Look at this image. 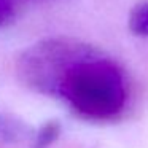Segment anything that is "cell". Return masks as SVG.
<instances>
[{
  "label": "cell",
  "mask_w": 148,
  "mask_h": 148,
  "mask_svg": "<svg viewBox=\"0 0 148 148\" xmlns=\"http://www.w3.org/2000/svg\"><path fill=\"white\" fill-rule=\"evenodd\" d=\"M58 97L86 118H113L126 103L124 75L115 61L94 49L67 70Z\"/></svg>",
  "instance_id": "obj_1"
},
{
  "label": "cell",
  "mask_w": 148,
  "mask_h": 148,
  "mask_svg": "<svg viewBox=\"0 0 148 148\" xmlns=\"http://www.w3.org/2000/svg\"><path fill=\"white\" fill-rule=\"evenodd\" d=\"M94 46L69 37H51L34 43L18 59V77L29 89L45 96H58L67 70Z\"/></svg>",
  "instance_id": "obj_2"
},
{
  "label": "cell",
  "mask_w": 148,
  "mask_h": 148,
  "mask_svg": "<svg viewBox=\"0 0 148 148\" xmlns=\"http://www.w3.org/2000/svg\"><path fill=\"white\" fill-rule=\"evenodd\" d=\"M30 131L23 119L13 115L0 113V145H11L24 142Z\"/></svg>",
  "instance_id": "obj_3"
},
{
  "label": "cell",
  "mask_w": 148,
  "mask_h": 148,
  "mask_svg": "<svg viewBox=\"0 0 148 148\" xmlns=\"http://www.w3.org/2000/svg\"><path fill=\"white\" fill-rule=\"evenodd\" d=\"M61 134V124L58 121H48L37 131L32 148H49Z\"/></svg>",
  "instance_id": "obj_4"
},
{
  "label": "cell",
  "mask_w": 148,
  "mask_h": 148,
  "mask_svg": "<svg viewBox=\"0 0 148 148\" xmlns=\"http://www.w3.org/2000/svg\"><path fill=\"white\" fill-rule=\"evenodd\" d=\"M129 27L137 35L148 37V3H140L131 11Z\"/></svg>",
  "instance_id": "obj_5"
},
{
  "label": "cell",
  "mask_w": 148,
  "mask_h": 148,
  "mask_svg": "<svg viewBox=\"0 0 148 148\" xmlns=\"http://www.w3.org/2000/svg\"><path fill=\"white\" fill-rule=\"evenodd\" d=\"M14 2L13 0H0V27H5L14 19Z\"/></svg>",
  "instance_id": "obj_6"
}]
</instances>
